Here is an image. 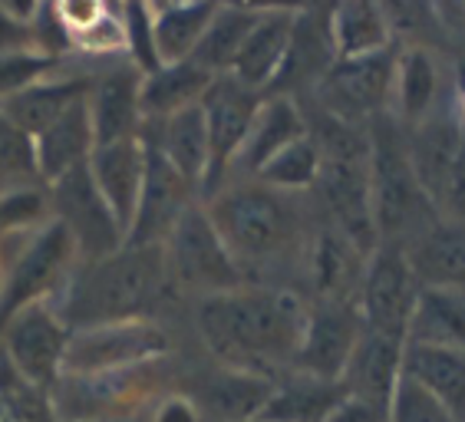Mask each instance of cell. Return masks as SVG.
<instances>
[{
  "instance_id": "cell-22",
  "label": "cell",
  "mask_w": 465,
  "mask_h": 422,
  "mask_svg": "<svg viewBox=\"0 0 465 422\" xmlns=\"http://www.w3.org/2000/svg\"><path fill=\"white\" fill-rule=\"evenodd\" d=\"M139 139L155 145L172 162V169L179 172L202 198V185H205L208 165H212V145H208V126L202 106H192L179 116L159 119V123H145Z\"/></svg>"
},
{
  "instance_id": "cell-13",
  "label": "cell",
  "mask_w": 465,
  "mask_h": 422,
  "mask_svg": "<svg viewBox=\"0 0 465 422\" xmlns=\"http://www.w3.org/2000/svg\"><path fill=\"white\" fill-rule=\"evenodd\" d=\"M367 258L370 254L360 251L341 228L321 218L307 244L297 290L307 297V304H357Z\"/></svg>"
},
{
  "instance_id": "cell-28",
  "label": "cell",
  "mask_w": 465,
  "mask_h": 422,
  "mask_svg": "<svg viewBox=\"0 0 465 422\" xmlns=\"http://www.w3.org/2000/svg\"><path fill=\"white\" fill-rule=\"evenodd\" d=\"M212 83H215V76L202 70L195 60H182V64H169L159 66L155 73H145L143 90H139L143 119L159 123V119L179 116L192 106H202Z\"/></svg>"
},
{
  "instance_id": "cell-42",
  "label": "cell",
  "mask_w": 465,
  "mask_h": 422,
  "mask_svg": "<svg viewBox=\"0 0 465 422\" xmlns=\"http://www.w3.org/2000/svg\"><path fill=\"white\" fill-rule=\"evenodd\" d=\"M145 422H205V416L185 389H169L153 403Z\"/></svg>"
},
{
  "instance_id": "cell-15",
  "label": "cell",
  "mask_w": 465,
  "mask_h": 422,
  "mask_svg": "<svg viewBox=\"0 0 465 422\" xmlns=\"http://www.w3.org/2000/svg\"><path fill=\"white\" fill-rule=\"evenodd\" d=\"M145 145V182L143 195H139V208H135L133 228L125 234V244L135 248H153V244L169 241L172 228L179 225V218L185 215L188 208L202 201L198 191L182 179L179 172L172 169V162L155 149Z\"/></svg>"
},
{
  "instance_id": "cell-21",
  "label": "cell",
  "mask_w": 465,
  "mask_h": 422,
  "mask_svg": "<svg viewBox=\"0 0 465 422\" xmlns=\"http://www.w3.org/2000/svg\"><path fill=\"white\" fill-rule=\"evenodd\" d=\"M90 175L96 182L99 195L106 198L116 221L129 234L139 208L145 182V145L143 139H125V142L96 145L90 155Z\"/></svg>"
},
{
  "instance_id": "cell-34",
  "label": "cell",
  "mask_w": 465,
  "mask_h": 422,
  "mask_svg": "<svg viewBox=\"0 0 465 422\" xmlns=\"http://www.w3.org/2000/svg\"><path fill=\"white\" fill-rule=\"evenodd\" d=\"M333 44H337V60L390 50L393 30H390L383 4H370V0L333 4Z\"/></svg>"
},
{
  "instance_id": "cell-38",
  "label": "cell",
  "mask_w": 465,
  "mask_h": 422,
  "mask_svg": "<svg viewBox=\"0 0 465 422\" xmlns=\"http://www.w3.org/2000/svg\"><path fill=\"white\" fill-rule=\"evenodd\" d=\"M54 73H60V60L36 54V50L0 56V103L24 93L34 83L46 80V76H54Z\"/></svg>"
},
{
  "instance_id": "cell-32",
  "label": "cell",
  "mask_w": 465,
  "mask_h": 422,
  "mask_svg": "<svg viewBox=\"0 0 465 422\" xmlns=\"http://www.w3.org/2000/svg\"><path fill=\"white\" fill-rule=\"evenodd\" d=\"M153 10V34L159 64H182L192 60L208 24L218 14V4H149Z\"/></svg>"
},
{
  "instance_id": "cell-18",
  "label": "cell",
  "mask_w": 465,
  "mask_h": 422,
  "mask_svg": "<svg viewBox=\"0 0 465 422\" xmlns=\"http://www.w3.org/2000/svg\"><path fill=\"white\" fill-rule=\"evenodd\" d=\"M208 422H254L274 393V379L212 363L185 389Z\"/></svg>"
},
{
  "instance_id": "cell-43",
  "label": "cell",
  "mask_w": 465,
  "mask_h": 422,
  "mask_svg": "<svg viewBox=\"0 0 465 422\" xmlns=\"http://www.w3.org/2000/svg\"><path fill=\"white\" fill-rule=\"evenodd\" d=\"M327 422H390V409H383V406L367 403V399L347 393Z\"/></svg>"
},
{
  "instance_id": "cell-39",
  "label": "cell",
  "mask_w": 465,
  "mask_h": 422,
  "mask_svg": "<svg viewBox=\"0 0 465 422\" xmlns=\"http://www.w3.org/2000/svg\"><path fill=\"white\" fill-rule=\"evenodd\" d=\"M123 24H125V44H129V64L143 73L159 70V54H155V34H153V10L149 4H123Z\"/></svg>"
},
{
  "instance_id": "cell-31",
  "label": "cell",
  "mask_w": 465,
  "mask_h": 422,
  "mask_svg": "<svg viewBox=\"0 0 465 422\" xmlns=\"http://www.w3.org/2000/svg\"><path fill=\"white\" fill-rule=\"evenodd\" d=\"M406 343L465 350V290L422 288L412 307Z\"/></svg>"
},
{
  "instance_id": "cell-45",
  "label": "cell",
  "mask_w": 465,
  "mask_h": 422,
  "mask_svg": "<svg viewBox=\"0 0 465 422\" xmlns=\"http://www.w3.org/2000/svg\"><path fill=\"white\" fill-rule=\"evenodd\" d=\"M4 280H7V270H4V264H0V297H4Z\"/></svg>"
},
{
  "instance_id": "cell-6",
  "label": "cell",
  "mask_w": 465,
  "mask_h": 422,
  "mask_svg": "<svg viewBox=\"0 0 465 422\" xmlns=\"http://www.w3.org/2000/svg\"><path fill=\"white\" fill-rule=\"evenodd\" d=\"M165 251V274H169L172 294L188 297L192 304L205 300V297L228 294V290L244 288L242 268L232 258L228 244L222 241L218 228L212 225L205 205L195 201L179 225L172 228L169 241L162 244Z\"/></svg>"
},
{
  "instance_id": "cell-1",
  "label": "cell",
  "mask_w": 465,
  "mask_h": 422,
  "mask_svg": "<svg viewBox=\"0 0 465 422\" xmlns=\"http://www.w3.org/2000/svg\"><path fill=\"white\" fill-rule=\"evenodd\" d=\"M307 297L294 288L244 284L192 304V320L212 363L274 379L294 373L304 340Z\"/></svg>"
},
{
  "instance_id": "cell-24",
  "label": "cell",
  "mask_w": 465,
  "mask_h": 422,
  "mask_svg": "<svg viewBox=\"0 0 465 422\" xmlns=\"http://www.w3.org/2000/svg\"><path fill=\"white\" fill-rule=\"evenodd\" d=\"M294 14L297 7H264L258 27L251 30L244 40L242 54L234 60L232 76L242 86L254 93H268V86L278 76L281 64L287 56V44H291V30H294Z\"/></svg>"
},
{
  "instance_id": "cell-8",
  "label": "cell",
  "mask_w": 465,
  "mask_h": 422,
  "mask_svg": "<svg viewBox=\"0 0 465 422\" xmlns=\"http://www.w3.org/2000/svg\"><path fill=\"white\" fill-rule=\"evenodd\" d=\"M172 353V333L159 320H125V324L73 330L63 373L93 377V373H116L165 359ZM60 373V377H63Z\"/></svg>"
},
{
  "instance_id": "cell-35",
  "label": "cell",
  "mask_w": 465,
  "mask_h": 422,
  "mask_svg": "<svg viewBox=\"0 0 465 422\" xmlns=\"http://www.w3.org/2000/svg\"><path fill=\"white\" fill-rule=\"evenodd\" d=\"M321 149L307 132L304 139H297L281 155H274L258 172V182H264V185L278 191H287V195H311L317 189V179H321Z\"/></svg>"
},
{
  "instance_id": "cell-3",
  "label": "cell",
  "mask_w": 465,
  "mask_h": 422,
  "mask_svg": "<svg viewBox=\"0 0 465 422\" xmlns=\"http://www.w3.org/2000/svg\"><path fill=\"white\" fill-rule=\"evenodd\" d=\"M165 294H172L165 251L159 244H125L109 258L80 264L56 300V310L70 330H90L125 320H153V310Z\"/></svg>"
},
{
  "instance_id": "cell-40",
  "label": "cell",
  "mask_w": 465,
  "mask_h": 422,
  "mask_svg": "<svg viewBox=\"0 0 465 422\" xmlns=\"http://www.w3.org/2000/svg\"><path fill=\"white\" fill-rule=\"evenodd\" d=\"M390 422H459L449 413L446 406L439 403L436 396L416 387L412 379H400L393 403H390Z\"/></svg>"
},
{
  "instance_id": "cell-37",
  "label": "cell",
  "mask_w": 465,
  "mask_h": 422,
  "mask_svg": "<svg viewBox=\"0 0 465 422\" xmlns=\"http://www.w3.org/2000/svg\"><path fill=\"white\" fill-rule=\"evenodd\" d=\"M24 185H44L36 172L34 139L10 126V119L0 113V195Z\"/></svg>"
},
{
  "instance_id": "cell-46",
  "label": "cell",
  "mask_w": 465,
  "mask_h": 422,
  "mask_svg": "<svg viewBox=\"0 0 465 422\" xmlns=\"http://www.w3.org/2000/svg\"><path fill=\"white\" fill-rule=\"evenodd\" d=\"M462 14H465V4H462Z\"/></svg>"
},
{
  "instance_id": "cell-7",
  "label": "cell",
  "mask_w": 465,
  "mask_h": 422,
  "mask_svg": "<svg viewBox=\"0 0 465 422\" xmlns=\"http://www.w3.org/2000/svg\"><path fill=\"white\" fill-rule=\"evenodd\" d=\"M393 83H396V50L383 54L353 56L337 60L331 73L317 83V90L301 103L323 109L327 116L350 123L357 129H367L376 116L390 113L393 106Z\"/></svg>"
},
{
  "instance_id": "cell-36",
  "label": "cell",
  "mask_w": 465,
  "mask_h": 422,
  "mask_svg": "<svg viewBox=\"0 0 465 422\" xmlns=\"http://www.w3.org/2000/svg\"><path fill=\"white\" fill-rule=\"evenodd\" d=\"M50 221H54V205L46 185H24L0 195V241L34 234Z\"/></svg>"
},
{
  "instance_id": "cell-30",
  "label": "cell",
  "mask_w": 465,
  "mask_h": 422,
  "mask_svg": "<svg viewBox=\"0 0 465 422\" xmlns=\"http://www.w3.org/2000/svg\"><path fill=\"white\" fill-rule=\"evenodd\" d=\"M343 396H347L343 383L307 377V373H287L274 383L268 406L254 422H327Z\"/></svg>"
},
{
  "instance_id": "cell-19",
  "label": "cell",
  "mask_w": 465,
  "mask_h": 422,
  "mask_svg": "<svg viewBox=\"0 0 465 422\" xmlns=\"http://www.w3.org/2000/svg\"><path fill=\"white\" fill-rule=\"evenodd\" d=\"M307 135V119L304 109L297 99L287 96H264L258 109V119L251 126L248 139H244L242 152L234 155L232 172H228V182H242V179H258V172L281 155L291 142L304 139Z\"/></svg>"
},
{
  "instance_id": "cell-44",
  "label": "cell",
  "mask_w": 465,
  "mask_h": 422,
  "mask_svg": "<svg viewBox=\"0 0 465 422\" xmlns=\"http://www.w3.org/2000/svg\"><path fill=\"white\" fill-rule=\"evenodd\" d=\"M459 116H462V123H465V86H462V96H459Z\"/></svg>"
},
{
  "instance_id": "cell-17",
  "label": "cell",
  "mask_w": 465,
  "mask_h": 422,
  "mask_svg": "<svg viewBox=\"0 0 465 422\" xmlns=\"http://www.w3.org/2000/svg\"><path fill=\"white\" fill-rule=\"evenodd\" d=\"M143 70H135L133 64L113 66V70L93 76L90 96V123H93V139L96 145H113L125 142V139H139L143 135V103H139V90H143Z\"/></svg>"
},
{
  "instance_id": "cell-2",
  "label": "cell",
  "mask_w": 465,
  "mask_h": 422,
  "mask_svg": "<svg viewBox=\"0 0 465 422\" xmlns=\"http://www.w3.org/2000/svg\"><path fill=\"white\" fill-rule=\"evenodd\" d=\"M202 205L248 284L297 290L307 244L321 221L313 195H287L258 179H242Z\"/></svg>"
},
{
  "instance_id": "cell-41",
  "label": "cell",
  "mask_w": 465,
  "mask_h": 422,
  "mask_svg": "<svg viewBox=\"0 0 465 422\" xmlns=\"http://www.w3.org/2000/svg\"><path fill=\"white\" fill-rule=\"evenodd\" d=\"M34 14H36V4H17V0L0 4V56L36 50L34 27H30Z\"/></svg>"
},
{
  "instance_id": "cell-27",
  "label": "cell",
  "mask_w": 465,
  "mask_h": 422,
  "mask_svg": "<svg viewBox=\"0 0 465 422\" xmlns=\"http://www.w3.org/2000/svg\"><path fill=\"white\" fill-rule=\"evenodd\" d=\"M442 93V66L432 50L422 46H403L396 50V83H393V113L406 129H416L420 123L436 113Z\"/></svg>"
},
{
  "instance_id": "cell-5",
  "label": "cell",
  "mask_w": 465,
  "mask_h": 422,
  "mask_svg": "<svg viewBox=\"0 0 465 422\" xmlns=\"http://www.w3.org/2000/svg\"><path fill=\"white\" fill-rule=\"evenodd\" d=\"M0 264L7 270L0 297V327H4L10 317L27 307L44 300L56 304L80 268V251L66 225L54 218L40 231L0 241Z\"/></svg>"
},
{
  "instance_id": "cell-20",
  "label": "cell",
  "mask_w": 465,
  "mask_h": 422,
  "mask_svg": "<svg viewBox=\"0 0 465 422\" xmlns=\"http://www.w3.org/2000/svg\"><path fill=\"white\" fill-rule=\"evenodd\" d=\"M403 350L406 340H400V337L363 330L357 350H353L347 369H343V389L350 396H360L367 403L390 409L396 387L403 379Z\"/></svg>"
},
{
  "instance_id": "cell-29",
  "label": "cell",
  "mask_w": 465,
  "mask_h": 422,
  "mask_svg": "<svg viewBox=\"0 0 465 422\" xmlns=\"http://www.w3.org/2000/svg\"><path fill=\"white\" fill-rule=\"evenodd\" d=\"M403 377L432 393L459 422H465V350L406 343Z\"/></svg>"
},
{
  "instance_id": "cell-11",
  "label": "cell",
  "mask_w": 465,
  "mask_h": 422,
  "mask_svg": "<svg viewBox=\"0 0 465 422\" xmlns=\"http://www.w3.org/2000/svg\"><path fill=\"white\" fill-rule=\"evenodd\" d=\"M264 96L234 80L232 73L215 76L202 99V113H205L208 126V145H212V165H208V179L202 185V201L222 191L228 185V172H232L234 155L242 152L244 139H248L258 109Z\"/></svg>"
},
{
  "instance_id": "cell-14",
  "label": "cell",
  "mask_w": 465,
  "mask_h": 422,
  "mask_svg": "<svg viewBox=\"0 0 465 422\" xmlns=\"http://www.w3.org/2000/svg\"><path fill=\"white\" fill-rule=\"evenodd\" d=\"M333 64H337L333 4H304L294 14V30H291L284 64H281L278 76H274L264 96H311Z\"/></svg>"
},
{
  "instance_id": "cell-33",
  "label": "cell",
  "mask_w": 465,
  "mask_h": 422,
  "mask_svg": "<svg viewBox=\"0 0 465 422\" xmlns=\"http://www.w3.org/2000/svg\"><path fill=\"white\" fill-rule=\"evenodd\" d=\"M261 14H264V7H254V4H218V14L208 24L192 60L212 76L232 73L244 40L251 36V30L258 27Z\"/></svg>"
},
{
  "instance_id": "cell-25",
  "label": "cell",
  "mask_w": 465,
  "mask_h": 422,
  "mask_svg": "<svg viewBox=\"0 0 465 422\" xmlns=\"http://www.w3.org/2000/svg\"><path fill=\"white\" fill-rule=\"evenodd\" d=\"M96 139H93V123H90V106L86 99H80L73 109H66L54 126L34 139V155H36V172L46 189L56 185L63 175H70L73 169L90 162Z\"/></svg>"
},
{
  "instance_id": "cell-26",
  "label": "cell",
  "mask_w": 465,
  "mask_h": 422,
  "mask_svg": "<svg viewBox=\"0 0 465 422\" xmlns=\"http://www.w3.org/2000/svg\"><path fill=\"white\" fill-rule=\"evenodd\" d=\"M403 251L422 288L465 290V221L439 218Z\"/></svg>"
},
{
  "instance_id": "cell-4",
  "label": "cell",
  "mask_w": 465,
  "mask_h": 422,
  "mask_svg": "<svg viewBox=\"0 0 465 422\" xmlns=\"http://www.w3.org/2000/svg\"><path fill=\"white\" fill-rule=\"evenodd\" d=\"M367 139L376 234H380V244L406 248L442 215L436 211L412 169L410 132L403 123L393 113H383L367 126Z\"/></svg>"
},
{
  "instance_id": "cell-9",
  "label": "cell",
  "mask_w": 465,
  "mask_h": 422,
  "mask_svg": "<svg viewBox=\"0 0 465 422\" xmlns=\"http://www.w3.org/2000/svg\"><path fill=\"white\" fill-rule=\"evenodd\" d=\"M70 337L73 330L63 324L56 304L44 300V304L14 314L0 327V353L34 387L54 389L63 373V357H66Z\"/></svg>"
},
{
  "instance_id": "cell-16",
  "label": "cell",
  "mask_w": 465,
  "mask_h": 422,
  "mask_svg": "<svg viewBox=\"0 0 465 422\" xmlns=\"http://www.w3.org/2000/svg\"><path fill=\"white\" fill-rule=\"evenodd\" d=\"M363 330L367 327L357 304H311L294 373L341 383Z\"/></svg>"
},
{
  "instance_id": "cell-12",
  "label": "cell",
  "mask_w": 465,
  "mask_h": 422,
  "mask_svg": "<svg viewBox=\"0 0 465 422\" xmlns=\"http://www.w3.org/2000/svg\"><path fill=\"white\" fill-rule=\"evenodd\" d=\"M420 290L422 284L416 278V270H412L403 248L380 244L367 258L363 284H360L357 304H360V314H363V327L406 340L410 317Z\"/></svg>"
},
{
  "instance_id": "cell-23",
  "label": "cell",
  "mask_w": 465,
  "mask_h": 422,
  "mask_svg": "<svg viewBox=\"0 0 465 422\" xmlns=\"http://www.w3.org/2000/svg\"><path fill=\"white\" fill-rule=\"evenodd\" d=\"M93 76L86 73H63V76H46V80L34 83L24 93L10 96L0 103V113L10 119V126L20 129L27 139H36V135L50 129L56 119L73 109L80 99L90 96Z\"/></svg>"
},
{
  "instance_id": "cell-10",
  "label": "cell",
  "mask_w": 465,
  "mask_h": 422,
  "mask_svg": "<svg viewBox=\"0 0 465 422\" xmlns=\"http://www.w3.org/2000/svg\"><path fill=\"white\" fill-rule=\"evenodd\" d=\"M50 205H54L56 221L66 225V231L73 234L80 264L103 260L125 248V231L113 215V208L106 205V198L99 195L90 175V162L50 185Z\"/></svg>"
}]
</instances>
